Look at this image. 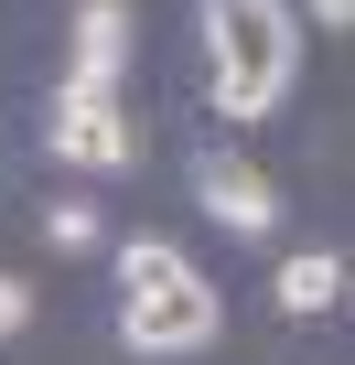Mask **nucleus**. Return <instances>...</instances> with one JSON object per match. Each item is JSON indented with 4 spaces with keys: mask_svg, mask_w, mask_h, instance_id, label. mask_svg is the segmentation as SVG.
<instances>
[{
    "mask_svg": "<svg viewBox=\"0 0 355 365\" xmlns=\"http://www.w3.org/2000/svg\"><path fill=\"white\" fill-rule=\"evenodd\" d=\"M216 290L172 237H129L119 247V344L129 354H205L216 344Z\"/></svg>",
    "mask_w": 355,
    "mask_h": 365,
    "instance_id": "1",
    "label": "nucleus"
},
{
    "mask_svg": "<svg viewBox=\"0 0 355 365\" xmlns=\"http://www.w3.org/2000/svg\"><path fill=\"white\" fill-rule=\"evenodd\" d=\"M205 65H216V108L226 118H269L301 76V33L291 0H205Z\"/></svg>",
    "mask_w": 355,
    "mask_h": 365,
    "instance_id": "2",
    "label": "nucleus"
},
{
    "mask_svg": "<svg viewBox=\"0 0 355 365\" xmlns=\"http://www.w3.org/2000/svg\"><path fill=\"white\" fill-rule=\"evenodd\" d=\"M44 140H54V161H76V172H129L140 161V129L119 118V97H54V118H44Z\"/></svg>",
    "mask_w": 355,
    "mask_h": 365,
    "instance_id": "3",
    "label": "nucleus"
},
{
    "mask_svg": "<svg viewBox=\"0 0 355 365\" xmlns=\"http://www.w3.org/2000/svg\"><path fill=\"white\" fill-rule=\"evenodd\" d=\"M194 194H205V215H216L226 237H269V226H280V194H269L248 161H205V172H194Z\"/></svg>",
    "mask_w": 355,
    "mask_h": 365,
    "instance_id": "4",
    "label": "nucleus"
},
{
    "mask_svg": "<svg viewBox=\"0 0 355 365\" xmlns=\"http://www.w3.org/2000/svg\"><path fill=\"white\" fill-rule=\"evenodd\" d=\"M119 65H129V11L119 0H86L76 11V97H119Z\"/></svg>",
    "mask_w": 355,
    "mask_h": 365,
    "instance_id": "5",
    "label": "nucleus"
},
{
    "mask_svg": "<svg viewBox=\"0 0 355 365\" xmlns=\"http://www.w3.org/2000/svg\"><path fill=\"white\" fill-rule=\"evenodd\" d=\"M334 301H344V258L334 247H301L280 269V312H334Z\"/></svg>",
    "mask_w": 355,
    "mask_h": 365,
    "instance_id": "6",
    "label": "nucleus"
},
{
    "mask_svg": "<svg viewBox=\"0 0 355 365\" xmlns=\"http://www.w3.org/2000/svg\"><path fill=\"white\" fill-rule=\"evenodd\" d=\"M44 226H54V247H97V215H86V205H54Z\"/></svg>",
    "mask_w": 355,
    "mask_h": 365,
    "instance_id": "7",
    "label": "nucleus"
},
{
    "mask_svg": "<svg viewBox=\"0 0 355 365\" xmlns=\"http://www.w3.org/2000/svg\"><path fill=\"white\" fill-rule=\"evenodd\" d=\"M22 322H33V290H22V279H0V333H22Z\"/></svg>",
    "mask_w": 355,
    "mask_h": 365,
    "instance_id": "8",
    "label": "nucleus"
},
{
    "mask_svg": "<svg viewBox=\"0 0 355 365\" xmlns=\"http://www.w3.org/2000/svg\"><path fill=\"white\" fill-rule=\"evenodd\" d=\"M312 22H323V33H344V22H355V0H312Z\"/></svg>",
    "mask_w": 355,
    "mask_h": 365,
    "instance_id": "9",
    "label": "nucleus"
}]
</instances>
